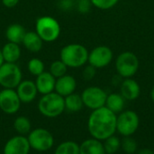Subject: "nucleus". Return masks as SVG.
<instances>
[{"mask_svg": "<svg viewBox=\"0 0 154 154\" xmlns=\"http://www.w3.org/2000/svg\"><path fill=\"white\" fill-rule=\"evenodd\" d=\"M96 72H97V68H95L94 66H92V65H90L88 64V65H87L84 68V70L82 72V76H83L84 80L90 81V80H92L95 77Z\"/></svg>", "mask_w": 154, "mask_h": 154, "instance_id": "nucleus-30", "label": "nucleus"}, {"mask_svg": "<svg viewBox=\"0 0 154 154\" xmlns=\"http://www.w3.org/2000/svg\"><path fill=\"white\" fill-rule=\"evenodd\" d=\"M116 71L122 78H131L136 74L140 67L139 58L131 51L122 52L115 62Z\"/></svg>", "mask_w": 154, "mask_h": 154, "instance_id": "nucleus-5", "label": "nucleus"}, {"mask_svg": "<svg viewBox=\"0 0 154 154\" xmlns=\"http://www.w3.org/2000/svg\"><path fill=\"white\" fill-rule=\"evenodd\" d=\"M0 92H1V89H0Z\"/></svg>", "mask_w": 154, "mask_h": 154, "instance_id": "nucleus-37", "label": "nucleus"}, {"mask_svg": "<svg viewBox=\"0 0 154 154\" xmlns=\"http://www.w3.org/2000/svg\"><path fill=\"white\" fill-rule=\"evenodd\" d=\"M30 144L23 135H17L7 141L4 147V154H29Z\"/></svg>", "mask_w": 154, "mask_h": 154, "instance_id": "nucleus-12", "label": "nucleus"}, {"mask_svg": "<svg viewBox=\"0 0 154 154\" xmlns=\"http://www.w3.org/2000/svg\"><path fill=\"white\" fill-rule=\"evenodd\" d=\"M153 71H154V65H153Z\"/></svg>", "mask_w": 154, "mask_h": 154, "instance_id": "nucleus-36", "label": "nucleus"}, {"mask_svg": "<svg viewBox=\"0 0 154 154\" xmlns=\"http://www.w3.org/2000/svg\"><path fill=\"white\" fill-rule=\"evenodd\" d=\"M150 96H151V99L152 101L154 103V85L152 86V88L151 89V93H150Z\"/></svg>", "mask_w": 154, "mask_h": 154, "instance_id": "nucleus-34", "label": "nucleus"}, {"mask_svg": "<svg viewBox=\"0 0 154 154\" xmlns=\"http://www.w3.org/2000/svg\"><path fill=\"white\" fill-rule=\"evenodd\" d=\"M104 148L105 152L107 154H114L118 152V150L121 148V140L115 136L112 135L106 140H104Z\"/></svg>", "mask_w": 154, "mask_h": 154, "instance_id": "nucleus-25", "label": "nucleus"}, {"mask_svg": "<svg viewBox=\"0 0 154 154\" xmlns=\"http://www.w3.org/2000/svg\"><path fill=\"white\" fill-rule=\"evenodd\" d=\"M14 128L20 135L29 134L31 132V122L25 116H19L14 120Z\"/></svg>", "mask_w": 154, "mask_h": 154, "instance_id": "nucleus-24", "label": "nucleus"}, {"mask_svg": "<svg viewBox=\"0 0 154 154\" xmlns=\"http://www.w3.org/2000/svg\"><path fill=\"white\" fill-rule=\"evenodd\" d=\"M30 147L37 152H47L54 143L52 134L42 128H37L29 133L27 137Z\"/></svg>", "mask_w": 154, "mask_h": 154, "instance_id": "nucleus-8", "label": "nucleus"}, {"mask_svg": "<svg viewBox=\"0 0 154 154\" xmlns=\"http://www.w3.org/2000/svg\"><path fill=\"white\" fill-rule=\"evenodd\" d=\"M27 68L32 75L38 76L44 72V63L39 58H32L27 64Z\"/></svg>", "mask_w": 154, "mask_h": 154, "instance_id": "nucleus-27", "label": "nucleus"}, {"mask_svg": "<svg viewBox=\"0 0 154 154\" xmlns=\"http://www.w3.org/2000/svg\"><path fill=\"white\" fill-rule=\"evenodd\" d=\"M5 62L16 63L21 57V48L18 44L7 42L1 49Z\"/></svg>", "mask_w": 154, "mask_h": 154, "instance_id": "nucleus-21", "label": "nucleus"}, {"mask_svg": "<svg viewBox=\"0 0 154 154\" xmlns=\"http://www.w3.org/2000/svg\"><path fill=\"white\" fill-rule=\"evenodd\" d=\"M120 93L126 101H134L141 95V86L133 77L124 78L120 85Z\"/></svg>", "mask_w": 154, "mask_h": 154, "instance_id": "nucleus-14", "label": "nucleus"}, {"mask_svg": "<svg viewBox=\"0 0 154 154\" xmlns=\"http://www.w3.org/2000/svg\"><path fill=\"white\" fill-rule=\"evenodd\" d=\"M23 78L22 71L16 63L5 62L0 66V86L15 89Z\"/></svg>", "mask_w": 154, "mask_h": 154, "instance_id": "nucleus-7", "label": "nucleus"}, {"mask_svg": "<svg viewBox=\"0 0 154 154\" xmlns=\"http://www.w3.org/2000/svg\"><path fill=\"white\" fill-rule=\"evenodd\" d=\"M79 154H106V152L102 141L92 138L79 145Z\"/></svg>", "mask_w": 154, "mask_h": 154, "instance_id": "nucleus-18", "label": "nucleus"}, {"mask_svg": "<svg viewBox=\"0 0 154 154\" xmlns=\"http://www.w3.org/2000/svg\"><path fill=\"white\" fill-rule=\"evenodd\" d=\"M80 95L84 106L91 109L92 111L105 106L107 97L106 91L98 86L87 87Z\"/></svg>", "mask_w": 154, "mask_h": 154, "instance_id": "nucleus-9", "label": "nucleus"}, {"mask_svg": "<svg viewBox=\"0 0 154 154\" xmlns=\"http://www.w3.org/2000/svg\"><path fill=\"white\" fill-rule=\"evenodd\" d=\"M76 88H77L76 79L72 75L66 74L65 75L56 79L54 92H56L57 93H59L63 97H66L67 95L75 93Z\"/></svg>", "mask_w": 154, "mask_h": 154, "instance_id": "nucleus-15", "label": "nucleus"}, {"mask_svg": "<svg viewBox=\"0 0 154 154\" xmlns=\"http://www.w3.org/2000/svg\"><path fill=\"white\" fill-rule=\"evenodd\" d=\"M114 59L112 49L106 45H98L88 53V63L97 69L108 66Z\"/></svg>", "mask_w": 154, "mask_h": 154, "instance_id": "nucleus-10", "label": "nucleus"}, {"mask_svg": "<svg viewBox=\"0 0 154 154\" xmlns=\"http://www.w3.org/2000/svg\"><path fill=\"white\" fill-rule=\"evenodd\" d=\"M88 50L80 44H69L60 50V60L68 68H79L84 66L88 60Z\"/></svg>", "mask_w": 154, "mask_h": 154, "instance_id": "nucleus-2", "label": "nucleus"}, {"mask_svg": "<svg viewBox=\"0 0 154 154\" xmlns=\"http://www.w3.org/2000/svg\"><path fill=\"white\" fill-rule=\"evenodd\" d=\"M25 34V28L20 24H12L5 30V37L7 41L18 44H22Z\"/></svg>", "mask_w": 154, "mask_h": 154, "instance_id": "nucleus-20", "label": "nucleus"}, {"mask_svg": "<svg viewBox=\"0 0 154 154\" xmlns=\"http://www.w3.org/2000/svg\"><path fill=\"white\" fill-rule=\"evenodd\" d=\"M68 66L60 59L52 62V64L50 66V73L57 79L60 78L67 74Z\"/></svg>", "mask_w": 154, "mask_h": 154, "instance_id": "nucleus-26", "label": "nucleus"}, {"mask_svg": "<svg viewBox=\"0 0 154 154\" xmlns=\"http://www.w3.org/2000/svg\"><path fill=\"white\" fill-rule=\"evenodd\" d=\"M139 125L140 118L134 111H123L116 117V132L124 137L133 135L139 128Z\"/></svg>", "mask_w": 154, "mask_h": 154, "instance_id": "nucleus-6", "label": "nucleus"}, {"mask_svg": "<svg viewBox=\"0 0 154 154\" xmlns=\"http://www.w3.org/2000/svg\"><path fill=\"white\" fill-rule=\"evenodd\" d=\"M64 101H65V109L70 113L79 112L84 106L81 95L76 93H73L64 97Z\"/></svg>", "mask_w": 154, "mask_h": 154, "instance_id": "nucleus-22", "label": "nucleus"}, {"mask_svg": "<svg viewBox=\"0 0 154 154\" xmlns=\"http://www.w3.org/2000/svg\"><path fill=\"white\" fill-rule=\"evenodd\" d=\"M125 99L120 93H112L107 94L105 106L116 114L120 113L124 111L125 105Z\"/></svg>", "mask_w": 154, "mask_h": 154, "instance_id": "nucleus-19", "label": "nucleus"}, {"mask_svg": "<svg viewBox=\"0 0 154 154\" xmlns=\"http://www.w3.org/2000/svg\"><path fill=\"white\" fill-rule=\"evenodd\" d=\"M91 5H92V4H91L90 0H79V3H78L79 11L81 13L88 12Z\"/></svg>", "mask_w": 154, "mask_h": 154, "instance_id": "nucleus-31", "label": "nucleus"}, {"mask_svg": "<svg viewBox=\"0 0 154 154\" xmlns=\"http://www.w3.org/2000/svg\"><path fill=\"white\" fill-rule=\"evenodd\" d=\"M42 39L38 35V34L35 31H29L26 32L22 44L23 46L32 53H38L42 50L43 45Z\"/></svg>", "mask_w": 154, "mask_h": 154, "instance_id": "nucleus-17", "label": "nucleus"}, {"mask_svg": "<svg viewBox=\"0 0 154 154\" xmlns=\"http://www.w3.org/2000/svg\"><path fill=\"white\" fill-rule=\"evenodd\" d=\"M34 83L38 93L43 95L54 92L56 78L50 72H42L36 76V81Z\"/></svg>", "mask_w": 154, "mask_h": 154, "instance_id": "nucleus-16", "label": "nucleus"}, {"mask_svg": "<svg viewBox=\"0 0 154 154\" xmlns=\"http://www.w3.org/2000/svg\"><path fill=\"white\" fill-rule=\"evenodd\" d=\"M5 63V60H4V57H3V54H2V51L0 49V66Z\"/></svg>", "mask_w": 154, "mask_h": 154, "instance_id": "nucleus-35", "label": "nucleus"}, {"mask_svg": "<svg viewBox=\"0 0 154 154\" xmlns=\"http://www.w3.org/2000/svg\"><path fill=\"white\" fill-rule=\"evenodd\" d=\"M20 0H2V4L7 7V8H13L14 7Z\"/></svg>", "mask_w": 154, "mask_h": 154, "instance_id": "nucleus-32", "label": "nucleus"}, {"mask_svg": "<svg viewBox=\"0 0 154 154\" xmlns=\"http://www.w3.org/2000/svg\"><path fill=\"white\" fill-rule=\"evenodd\" d=\"M116 117L117 115L106 106L93 110L88 121L90 135L100 141L114 135L116 132Z\"/></svg>", "mask_w": 154, "mask_h": 154, "instance_id": "nucleus-1", "label": "nucleus"}, {"mask_svg": "<svg viewBox=\"0 0 154 154\" xmlns=\"http://www.w3.org/2000/svg\"><path fill=\"white\" fill-rule=\"evenodd\" d=\"M38 110L45 117H58L65 111L64 97L56 92L43 94L39 100Z\"/></svg>", "mask_w": 154, "mask_h": 154, "instance_id": "nucleus-3", "label": "nucleus"}, {"mask_svg": "<svg viewBox=\"0 0 154 154\" xmlns=\"http://www.w3.org/2000/svg\"><path fill=\"white\" fill-rule=\"evenodd\" d=\"M92 5L101 10H108L113 8L119 0H90Z\"/></svg>", "mask_w": 154, "mask_h": 154, "instance_id": "nucleus-29", "label": "nucleus"}, {"mask_svg": "<svg viewBox=\"0 0 154 154\" xmlns=\"http://www.w3.org/2000/svg\"><path fill=\"white\" fill-rule=\"evenodd\" d=\"M121 148L126 154H134L137 151V143L131 136H126L121 141Z\"/></svg>", "mask_w": 154, "mask_h": 154, "instance_id": "nucleus-28", "label": "nucleus"}, {"mask_svg": "<svg viewBox=\"0 0 154 154\" xmlns=\"http://www.w3.org/2000/svg\"><path fill=\"white\" fill-rule=\"evenodd\" d=\"M35 32L43 42L51 43L59 38L60 34V25L54 17L43 15L36 20Z\"/></svg>", "mask_w": 154, "mask_h": 154, "instance_id": "nucleus-4", "label": "nucleus"}, {"mask_svg": "<svg viewBox=\"0 0 154 154\" xmlns=\"http://www.w3.org/2000/svg\"><path fill=\"white\" fill-rule=\"evenodd\" d=\"M21 100L15 89L4 88L0 92V109L7 114H14L18 112L21 106Z\"/></svg>", "mask_w": 154, "mask_h": 154, "instance_id": "nucleus-11", "label": "nucleus"}, {"mask_svg": "<svg viewBox=\"0 0 154 154\" xmlns=\"http://www.w3.org/2000/svg\"><path fill=\"white\" fill-rule=\"evenodd\" d=\"M15 91L21 102L23 103H32L38 93L35 83L30 80H22L21 83L15 88Z\"/></svg>", "mask_w": 154, "mask_h": 154, "instance_id": "nucleus-13", "label": "nucleus"}, {"mask_svg": "<svg viewBox=\"0 0 154 154\" xmlns=\"http://www.w3.org/2000/svg\"><path fill=\"white\" fill-rule=\"evenodd\" d=\"M54 154H79V145L72 141L61 143L56 148Z\"/></svg>", "mask_w": 154, "mask_h": 154, "instance_id": "nucleus-23", "label": "nucleus"}, {"mask_svg": "<svg viewBox=\"0 0 154 154\" xmlns=\"http://www.w3.org/2000/svg\"><path fill=\"white\" fill-rule=\"evenodd\" d=\"M137 154H154V151L151 150V149H148V148H143L142 150H140Z\"/></svg>", "mask_w": 154, "mask_h": 154, "instance_id": "nucleus-33", "label": "nucleus"}]
</instances>
